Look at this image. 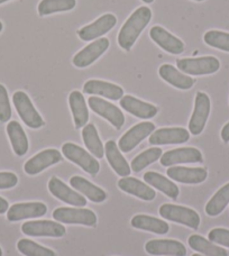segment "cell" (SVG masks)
<instances>
[{"instance_id": "cell-1", "label": "cell", "mask_w": 229, "mask_h": 256, "mask_svg": "<svg viewBox=\"0 0 229 256\" xmlns=\"http://www.w3.org/2000/svg\"><path fill=\"white\" fill-rule=\"evenodd\" d=\"M152 20V10L148 7H140L128 17L118 34V44L122 48L130 51L142 32Z\"/></svg>"}, {"instance_id": "cell-2", "label": "cell", "mask_w": 229, "mask_h": 256, "mask_svg": "<svg viewBox=\"0 0 229 256\" xmlns=\"http://www.w3.org/2000/svg\"><path fill=\"white\" fill-rule=\"evenodd\" d=\"M158 212L166 220L182 224L191 230H198L199 228L200 216L198 212L191 208L172 204H164L160 207Z\"/></svg>"}, {"instance_id": "cell-3", "label": "cell", "mask_w": 229, "mask_h": 256, "mask_svg": "<svg viewBox=\"0 0 229 256\" xmlns=\"http://www.w3.org/2000/svg\"><path fill=\"white\" fill-rule=\"evenodd\" d=\"M178 68L184 74L207 76L216 73L220 68V62L214 56H202L194 58H181L176 61Z\"/></svg>"}, {"instance_id": "cell-4", "label": "cell", "mask_w": 229, "mask_h": 256, "mask_svg": "<svg viewBox=\"0 0 229 256\" xmlns=\"http://www.w3.org/2000/svg\"><path fill=\"white\" fill-rule=\"evenodd\" d=\"M12 102L15 104L18 115L25 122V125L33 128V130H38V128L44 126L45 122L43 118L40 117L34 104H32L30 97L24 91H16L12 96Z\"/></svg>"}, {"instance_id": "cell-5", "label": "cell", "mask_w": 229, "mask_h": 256, "mask_svg": "<svg viewBox=\"0 0 229 256\" xmlns=\"http://www.w3.org/2000/svg\"><path fill=\"white\" fill-rule=\"evenodd\" d=\"M62 153L68 161L76 163L82 170L96 176L100 170V164L97 158L90 155L84 148L73 143H66L62 146Z\"/></svg>"}, {"instance_id": "cell-6", "label": "cell", "mask_w": 229, "mask_h": 256, "mask_svg": "<svg viewBox=\"0 0 229 256\" xmlns=\"http://www.w3.org/2000/svg\"><path fill=\"white\" fill-rule=\"evenodd\" d=\"M53 218L58 222L63 224H76L92 227L97 224V216L90 209L84 208H70L60 207L53 212Z\"/></svg>"}, {"instance_id": "cell-7", "label": "cell", "mask_w": 229, "mask_h": 256, "mask_svg": "<svg viewBox=\"0 0 229 256\" xmlns=\"http://www.w3.org/2000/svg\"><path fill=\"white\" fill-rule=\"evenodd\" d=\"M210 108V98L207 94L198 92L194 100V109L189 122V130L192 135H200L207 124Z\"/></svg>"}, {"instance_id": "cell-8", "label": "cell", "mask_w": 229, "mask_h": 256, "mask_svg": "<svg viewBox=\"0 0 229 256\" xmlns=\"http://www.w3.org/2000/svg\"><path fill=\"white\" fill-rule=\"evenodd\" d=\"M22 232L32 237H62L66 235V227L61 222L52 220H30L22 224Z\"/></svg>"}, {"instance_id": "cell-9", "label": "cell", "mask_w": 229, "mask_h": 256, "mask_svg": "<svg viewBox=\"0 0 229 256\" xmlns=\"http://www.w3.org/2000/svg\"><path fill=\"white\" fill-rule=\"evenodd\" d=\"M155 130V125L150 122H140L127 130L118 142V148L124 153H128L134 150L142 140L152 135Z\"/></svg>"}, {"instance_id": "cell-10", "label": "cell", "mask_w": 229, "mask_h": 256, "mask_svg": "<svg viewBox=\"0 0 229 256\" xmlns=\"http://www.w3.org/2000/svg\"><path fill=\"white\" fill-rule=\"evenodd\" d=\"M88 104L89 107L92 109L97 115L102 116L104 120H108L114 128L120 130L124 126L125 116H124L120 109L114 106V104L98 97H90L88 100Z\"/></svg>"}, {"instance_id": "cell-11", "label": "cell", "mask_w": 229, "mask_h": 256, "mask_svg": "<svg viewBox=\"0 0 229 256\" xmlns=\"http://www.w3.org/2000/svg\"><path fill=\"white\" fill-rule=\"evenodd\" d=\"M62 161V155L60 150L56 148L44 150L38 154L34 155L25 163L24 170L28 176H36L44 171L45 168L58 164Z\"/></svg>"}, {"instance_id": "cell-12", "label": "cell", "mask_w": 229, "mask_h": 256, "mask_svg": "<svg viewBox=\"0 0 229 256\" xmlns=\"http://www.w3.org/2000/svg\"><path fill=\"white\" fill-rule=\"evenodd\" d=\"M109 45H110V43H109L108 38H98L76 54L74 58H73V64L80 68L91 66L107 51Z\"/></svg>"}, {"instance_id": "cell-13", "label": "cell", "mask_w": 229, "mask_h": 256, "mask_svg": "<svg viewBox=\"0 0 229 256\" xmlns=\"http://www.w3.org/2000/svg\"><path fill=\"white\" fill-rule=\"evenodd\" d=\"M48 190L58 200L71 206H74V207L81 208L86 204V196L72 190L70 186L64 184L63 181L60 180L56 176H53L48 181Z\"/></svg>"}, {"instance_id": "cell-14", "label": "cell", "mask_w": 229, "mask_h": 256, "mask_svg": "<svg viewBox=\"0 0 229 256\" xmlns=\"http://www.w3.org/2000/svg\"><path fill=\"white\" fill-rule=\"evenodd\" d=\"M160 162L163 166H173L182 163H202L204 158L198 148H181L168 150L160 158Z\"/></svg>"}, {"instance_id": "cell-15", "label": "cell", "mask_w": 229, "mask_h": 256, "mask_svg": "<svg viewBox=\"0 0 229 256\" xmlns=\"http://www.w3.org/2000/svg\"><path fill=\"white\" fill-rule=\"evenodd\" d=\"M48 212L46 204L43 202H20L12 204L7 212L9 222H20L24 219L43 217Z\"/></svg>"}, {"instance_id": "cell-16", "label": "cell", "mask_w": 229, "mask_h": 256, "mask_svg": "<svg viewBox=\"0 0 229 256\" xmlns=\"http://www.w3.org/2000/svg\"><path fill=\"white\" fill-rule=\"evenodd\" d=\"M117 24V18L114 17L112 14H106L99 17L97 20L94 22L92 24H89L84 26V28H81L78 32V35L82 40L89 42L100 38L104 34H107L109 30H112Z\"/></svg>"}, {"instance_id": "cell-17", "label": "cell", "mask_w": 229, "mask_h": 256, "mask_svg": "<svg viewBox=\"0 0 229 256\" xmlns=\"http://www.w3.org/2000/svg\"><path fill=\"white\" fill-rule=\"evenodd\" d=\"M146 253L153 256H186V248L174 240H152L145 245Z\"/></svg>"}, {"instance_id": "cell-18", "label": "cell", "mask_w": 229, "mask_h": 256, "mask_svg": "<svg viewBox=\"0 0 229 256\" xmlns=\"http://www.w3.org/2000/svg\"><path fill=\"white\" fill-rule=\"evenodd\" d=\"M190 140V132L182 127L160 128L154 130L150 137V145H168V144H182Z\"/></svg>"}, {"instance_id": "cell-19", "label": "cell", "mask_w": 229, "mask_h": 256, "mask_svg": "<svg viewBox=\"0 0 229 256\" xmlns=\"http://www.w3.org/2000/svg\"><path fill=\"white\" fill-rule=\"evenodd\" d=\"M166 174L170 179L186 184H199L206 181L208 172L204 168H186L171 166L168 168Z\"/></svg>"}, {"instance_id": "cell-20", "label": "cell", "mask_w": 229, "mask_h": 256, "mask_svg": "<svg viewBox=\"0 0 229 256\" xmlns=\"http://www.w3.org/2000/svg\"><path fill=\"white\" fill-rule=\"evenodd\" d=\"M150 36L160 48L171 54H181L184 51V44L181 40L168 33L161 26H154L150 30Z\"/></svg>"}, {"instance_id": "cell-21", "label": "cell", "mask_w": 229, "mask_h": 256, "mask_svg": "<svg viewBox=\"0 0 229 256\" xmlns=\"http://www.w3.org/2000/svg\"><path fill=\"white\" fill-rule=\"evenodd\" d=\"M120 106L124 108V110L132 114L137 118L140 120H150L158 115V109L148 102H142L132 96H124L120 99Z\"/></svg>"}, {"instance_id": "cell-22", "label": "cell", "mask_w": 229, "mask_h": 256, "mask_svg": "<svg viewBox=\"0 0 229 256\" xmlns=\"http://www.w3.org/2000/svg\"><path fill=\"white\" fill-rule=\"evenodd\" d=\"M118 188L128 194L135 196L137 198L145 201H152L155 199V192L148 184H145L136 178L125 176L118 181Z\"/></svg>"}, {"instance_id": "cell-23", "label": "cell", "mask_w": 229, "mask_h": 256, "mask_svg": "<svg viewBox=\"0 0 229 256\" xmlns=\"http://www.w3.org/2000/svg\"><path fill=\"white\" fill-rule=\"evenodd\" d=\"M84 92L97 94L110 100H119L124 97V90L117 84L102 80H89L84 86Z\"/></svg>"}, {"instance_id": "cell-24", "label": "cell", "mask_w": 229, "mask_h": 256, "mask_svg": "<svg viewBox=\"0 0 229 256\" xmlns=\"http://www.w3.org/2000/svg\"><path fill=\"white\" fill-rule=\"evenodd\" d=\"M158 74L168 84L181 90H189L194 84V80L191 76H188L184 73L178 71L171 64H163L160 68Z\"/></svg>"}, {"instance_id": "cell-25", "label": "cell", "mask_w": 229, "mask_h": 256, "mask_svg": "<svg viewBox=\"0 0 229 256\" xmlns=\"http://www.w3.org/2000/svg\"><path fill=\"white\" fill-rule=\"evenodd\" d=\"M70 184L73 189H76L78 192L84 194L86 196L90 201L96 204H100L104 202V200L107 199V194L104 192L102 188L94 186V184H91L90 181H88L84 178L79 176H74L70 179Z\"/></svg>"}, {"instance_id": "cell-26", "label": "cell", "mask_w": 229, "mask_h": 256, "mask_svg": "<svg viewBox=\"0 0 229 256\" xmlns=\"http://www.w3.org/2000/svg\"><path fill=\"white\" fill-rule=\"evenodd\" d=\"M104 153L108 160L109 164L112 168V170L117 173L118 176L122 178L128 176L130 174L132 168L130 164L126 161V158L122 156L120 150L114 143V140H108L104 146Z\"/></svg>"}, {"instance_id": "cell-27", "label": "cell", "mask_w": 229, "mask_h": 256, "mask_svg": "<svg viewBox=\"0 0 229 256\" xmlns=\"http://www.w3.org/2000/svg\"><path fill=\"white\" fill-rule=\"evenodd\" d=\"M68 104H70L76 130L84 127L88 124L89 112L84 94L80 91H72L70 96H68Z\"/></svg>"}, {"instance_id": "cell-28", "label": "cell", "mask_w": 229, "mask_h": 256, "mask_svg": "<svg viewBox=\"0 0 229 256\" xmlns=\"http://www.w3.org/2000/svg\"><path fill=\"white\" fill-rule=\"evenodd\" d=\"M130 224L136 230L150 232L158 235H166L170 230V226L166 222L148 214H136L132 217Z\"/></svg>"}, {"instance_id": "cell-29", "label": "cell", "mask_w": 229, "mask_h": 256, "mask_svg": "<svg viewBox=\"0 0 229 256\" xmlns=\"http://www.w3.org/2000/svg\"><path fill=\"white\" fill-rule=\"evenodd\" d=\"M144 181L150 186H154L155 189L162 191L164 194L170 196L173 200H176L178 196V194H180V190H178V186L174 182L170 181L168 178L160 174L158 172H146L144 174Z\"/></svg>"}, {"instance_id": "cell-30", "label": "cell", "mask_w": 229, "mask_h": 256, "mask_svg": "<svg viewBox=\"0 0 229 256\" xmlns=\"http://www.w3.org/2000/svg\"><path fill=\"white\" fill-rule=\"evenodd\" d=\"M7 134L15 154L18 156L25 155L28 150V140L20 122L16 120L9 122L7 125Z\"/></svg>"}, {"instance_id": "cell-31", "label": "cell", "mask_w": 229, "mask_h": 256, "mask_svg": "<svg viewBox=\"0 0 229 256\" xmlns=\"http://www.w3.org/2000/svg\"><path fill=\"white\" fill-rule=\"evenodd\" d=\"M190 248L206 256H228L227 250L222 248L214 245L212 242L206 240L204 237L200 235H191L189 240Z\"/></svg>"}, {"instance_id": "cell-32", "label": "cell", "mask_w": 229, "mask_h": 256, "mask_svg": "<svg viewBox=\"0 0 229 256\" xmlns=\"http://www.w3.org/2000/svg\"><path fill=\"white\" fill-rule=\"evenodd\" d=\"M82 138H84L86 148L89 150V152L97 158H102L104 155V148L102 142L100 140L97 128L94 124H88L82 130Z\"/></svg>"}, {"instance_id": "cell-33", "label": "cell", "mask_w": 229, "mask_h": 256, "mask_svg": "<svg viewBox=\"0 0 229 256\" xmlns=\"http://www.w3.org/2000/svg\"><path fill=\"white\" fill-rule=\"evenodd\" d=\"M229 204V184L222 186L216 194H214L212 199L209 200V202L206 204V214L208 216H218L220 214L227 204Z\"/></svg>"}, {"instance_id": "cell-34", "label": "cell", "mask_w": 229, "mask_h": 256, "mask_svg": "<svg viewBox=\"0 0 229 256\" xmlns=\"http://www.w3.org/2000/svg\"><path fill=\"white\" fill-rule=\"evenodd\" d=\"M76 4V0H42L38 9L40 16H48L54 12L72 10Z\"/></svg>"}, {"instance_id": "cell-35", "label": "cell", "mask_w": 229, "mask_h": 256, "mask_svg": "<svg viewBox=\"0 0 229 256\" xmlns=\"http://www.w3.org/2000/svg\"><path fill=\"white\" fill-rule=\"evenodd\" d=\"M162 155H163L162 148H152L146 150L132 160L130 164V168L134 172L138 173L142 170H144L146 166H148L150 164L156 162L158 160L161 158Z\"/></svg>"}, {"instance_id": "cell-36", "label": "cell", "mask_w": 229, "mask_h": 256, "mask_svg": "<svg viewBox=\"0 0 229 256\" xmlns=\"http://www.w3.org/2000/svg\"><path fill=\"white\" fill-rule=\"evenodd\" d=\"M17 248L25 256H56L54 250L40 246V244L27 238H22L18 242Z\"/></svg>"}, {"instance_id": "cell-37", "label": "cell", "mask_w": 229, "mask_h": 256, "mask_svg": "<svg viewBox=\"0 0 229 256\" xmlns=\"http://www.w3.org/2000/svg\"><path fill=\"white\" fill-rule=\"evenodd\" d=\"M204 40L209 46L229 52V33L222 30H209L204 34Z\"/></svg>"}, {"instance_id": "cell-38", "label": "cell", "mask_w": 229, "mask_h": 256, "mask_svg": "<svg viewBox=\"0 0 229 256\" xmlns=\"http://www.w3.org/2000/svg\"><path fill=\"white\" fill-rule=\"evenodd\" d=\"M12 118V107L4 86L0 84V122H7Z\"/></svg>"}, {"instance_id": "cell-39", "label": "cell", "mask_w": 229, "mask_h": 256, "mask_svg": "<svg viewBox=\"0 0 229 256\" xmlns=\"http://www.w3.org/2000/svg\"><path fill=\"white\" fill-rule=\"evenodd\" d=\"M208 238L212 243L229 248V230H225V228H214V230L209 232Z\"/></svg>"}, {"instance_id": "cell-40", "label": "cell", "mask_w": 229, "mask_h": 256, "mask_svg": "<svg viewBox=\"0 0 229 256\" xmlns=\"http://www.w3.org/2000/svg\"><path fill=\"white\" fill-rule=\"evenodd\" d=\"M18 184V178L12 172H0V189H12Z\"/></svg>"}, {"instance_id": "cell-41", "label": "cell", "mask_w": 229, "mask_h": 256, "mask_svg": "<svg viewBox=\"0 0 229 256\" xmlns=\"http://www.w3.org/2000/svg\"><path fill=\"white\" fill-rule=\"evenodd\" d=\"M220 135H222V140L225 142V143H228L229 142V122H227V124L222 127Z\"/></svg>"}, {"instance_id": "cell-42", "label": "cell", "mask_w": 229, "mask_h": 256, "mask_svg": "<svg viewBox=\"0 0 229 256\" xmlns=\"http://www.w3.org/2000/svg\"><path fill=\"white\" fill-rule=\"evenodd\" d=\"M8 209H9V204L7 202V200L0 196V214L7 212Z\"/></svg>"}, {"instance_id": "cell-43", "label": "cell", "mask_w": 229, "mask_h": 256, "mask_svg": "<svg viewBox=\"0 0 229 256\" xmlns=\"http://www.w3.org/2000/svg\"><path fill=\"white\" fill-rule=\"evenodd\" d=\"M142 2H146V4H152L154 0H142Z\"/></svg>"}, {"instance_id": "cell-44", "label": "cell", "mask_w": 229, "mask_h": 256, "mask_svg": "<svg viewBox=\"0 0 229 256\" xmlns=\"http://www.w3.org/2000/svg\"><path fill=\"white\" fill-rule=\"evenodd\" d=\"M9 2V0H0V4H4V2Z\"/></svg>"}, {"instance_id": "cell-45", "label": "cell", "mask_w": 229, "mask_h": 256, "mask_svg": "<svg viewBox=\"0 0 229 256\" xmlns=\"http://www.w3.org/2000/svg\"><path fill=\"white\" fill-rule=\"evenodd\" d=\"M2 27H4V26H2V22H0V32H2Z\"/></svg>"}, {"instance_id": "cell-46", "label": "cell", "mask_w": 229, "mask_h": 256, "mask_svg": "<svg viewBox=\"0 0 229 256\" xmlns=\"http://www.w3.org/2000/svg\"><path fill=\"white\" fill-rule=\"evenodd\" d=\"M0 256H2V250L0 248Z\"/></svg>"}, {"instance_id": "cell-47", "label": "cell", "mask_w": 229, "mask_h": 256, "mask_svg": "<svg viewBox=\"0 0 229 256\" xmlns=\"http://www.w3.org/2000/svg\"><path fill=\"white\" fill-rule=\"evenodd\" d=\"M192 256H202V255H199V254H194Z\"/></svg>"}, {"instance_id": "cell-48", "label": "cell", "mask_w": 229, "mask_h": 256, "mask_svg": "<svg viewBox=\"0 0 229 256\" xmlns=\"http://www.w3.org/2000/svg\"><path fill=\"white\" fill-rule=\"evenodd\" d=\"M194 2H204V0H194Z\"/></svg>"}]
</instances>
